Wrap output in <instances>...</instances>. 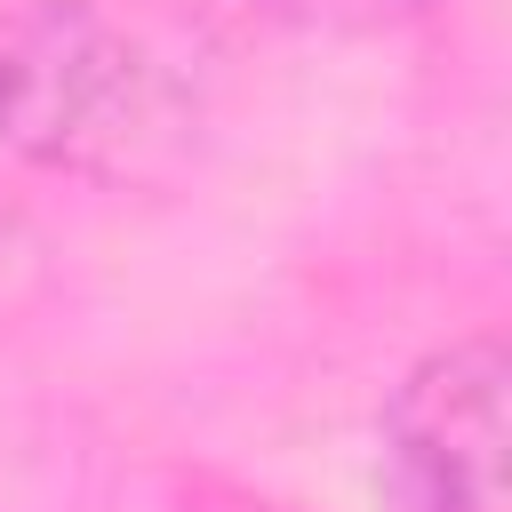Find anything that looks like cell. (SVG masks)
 <instances>
[{
  "label": "cell",
  "instance_id": "obj_1",
  "mask_svg": "<svg viewBox=\"0 0 512 512\" xmlns=\"http://www.w3.org/2000/svg\"><path fill=\"white\" fill-rule=\"evenodd\" d=\"M176 112L152 40L104 0L0 8V152L24 168L112 176Z\"/></svg>",
  "mask_w": 512,
  "mask_h": 512
},
{
  "label": "cell",
  "instance_id": "obj_2",
  "mask_svg": "<svg viewBox=\"0 0 512 512\" xmlns=\"http://www.w3.org/2000/svg\"><path fill=\"white\" fill-rule=\"evenodd\" d=\"M504 376H512L504 336H488V328L416 360L384 416L392 480L496 512L504 504Z\"/></svg>",
  "mask_w": 512,
  "mask_h": 512
},
{
  "label": "cell",
  "instance_id": "obj_3",
  "mask_svg": "<svg viewBox=\"0 0 512 512\" xmlns=\"http://www.w3.org/2000/svg\"><path fill=\"white\" fill-rule=\"evenodd\" d=\"M280 8H304V16H400V8H424V0H280Z\"/></svg>",
  "mask_w": 512,
  "mask_h": 512
},
{
  "label": "cell",
  "instance_id": "obj_4",
  "mask_svg": "<svg viewBox=\"0 0 512 512\" xmlns=\"http://www.w3.org/2000/svg\"><path fill=\"white\" fill-rule=\"evenodd\" d=\"M392 512H480V504H456V496H432V488L392 480Z\"/></svg>",
  "mask_w": 512,
  "mask_h": 512
}]
</instances>
